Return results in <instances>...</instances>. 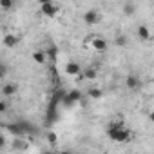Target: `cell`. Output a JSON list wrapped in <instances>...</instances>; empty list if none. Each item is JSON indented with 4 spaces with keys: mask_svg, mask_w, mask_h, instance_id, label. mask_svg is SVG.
Segmentation results:
<instances>
[{
    "mask_svg": "<svg viewBox=\"0 0 154 154\" xmlns=\"http://www.w3.org/2000/svg\"><path fill=\"white\" fill-rule=\"evenodd\" d=\"M107 136L116 143H127L132 140V132L122 122H111L107 125Z\"/></svg>",
    "mask_w": 154,
    "mask_h": 154,
    "instance_id": "1",
    "label": "cell"
},
{
    "mask_svg": "<svg viewBox=\"0 0 154 154\" xmlns=\"http://www.w3.org/2000/svg\"><path fill=\"white\" fill-rule=\"evenodd\" d=\"M87 45H89L93 51H96V53H105V51H107V47H109L107 40H105L102 35H91V36H89Z\"/></svg>",
    "mask_w": 154,
    "mask_h": 154,
    "instance_id": "2",
    "label": "cell"
},
{
    "mask_svg": "<svg viewBox=\"0 0 154 154\" xmlns=\"http://www.w3.org/2000/svg\"><path fill=\"white\" fill-rule=\"evenodd\" d=\"M40 11H42V15H44V17H47V18H54V17H58V15H60V6L51 0V2L42 4V6H40Z\"/></svg>",
    "mask_w": 154,
    "mask_h": 154,
    "instance_id": "3",
    "label": "cell"
},
{
    "mask_svg": "<svg viewBox=\"0 0 154 154\" xmlns=\"http://www.w3.org/2000/svg\"><path fill=\"white\" fill-rule=\"evenodd\" d=\"M84 22H85L87 26L98 24V22H100V13H98L96 9H87V11L84 13Z\"/></svg>",
    "mask_w": 154,
    "mask_h": 154,
    "instance_id": "4",
    "label": "cell"
},
{
    "mask_svg": "<svg viewBox=\"0 0 154 154\" xmlns=\"http://www.w3.org/2000/svg\"><path fill=\"white\" fill-rule=\"evenodd\" d=\"M65 72H67L69 76H80V74L84 72V67H82L78 62H67V65H65Z\"/></svg>",
    "mask_w": 154,
    "mask_h": 154,
    "instance_id": "5",
    "label": "cell"
},
{
    "mask_svg": "<svg viewBox=\"0 0 154 154\" xmlns=\"http://www.w3.org/2000/svg\"><path fill=\"white\" fill-rule=\"evenodd\" d=\"M17 91H18V85H17L15 82H4V85H2V96H4V98L15 96Z\"/></svg>",
    "mask_w": 154,
    "mask_h": 154,
    "instance_id": "6",
    "label": "cell"
},
{
    "mask_svg": "<svg viewBox=\"0 0 154 154\" xmlns=\"http://www.w3.org/2000/svg\"><path fill=\"white\" fill-rule=\"evenodd\" d=\"M4 127L13 134V136H17V138H20V136H24L26 134V131H24V125H22V122H17V123H9V125H6L4 123Z\"/></svg>",
    "mask_w": 154,
    "mask_h": 154,
    "instance_id": "7",
    "label": "cell"
},
{
    "mask_svg": "<svg viewBox=\"0 0 154 154\" xmlns=\"http://www.w3.org/2000/svg\"><path fill=\"white\" fill-rule=\"evenodd\" d=\"M125 87L131 89V91H136V89L141 87V82H140V78H138L136 74H129L127 78H125Z\"/></svg>",
    "mask_w": 154,
    "mask_h": 154,
    "instance_id": "8",
    "label": "cell"
},
{
    "mask_svg": "<svg viewBox=\"0 0 154 154\" xmlns=\"http://www.w3.org/2000/svg\"><path fill=\"white\" fill-rule=\"evenodd\" d=\"M136 36H138L141 42H147V40L152 38V33H150V29H149L145 24H141V26H138V29H136Z\"/></svg>",
    "mask_w": 154,
    "mask_h": 154,
    "instance_id": "9",
    "label": "cell"
},
{
    "mask_svg": "<svg viewBox=\"0 0 154 154\" xmlns=\"http://www.w3.org/2000/svg\"><path fill=\"white\" fill-rule=\"evenodd\" d=\"M47 51L45 49H36L35 53H33V62L35 63H38V65H45L47 63Z\"/></svg>",
    "mask_w": 154,
    "mask_h": 154,
    "instance_id": "10",
    "label": "cell"
},
{
    "mask_svg": "<svg viewBox=\"0 0 154 154\" xmlns=\"http://www.w3.org/2000/svg\"><path fill=\"white\" fill-rule=\"evenodd\" d=\"M65 103H74V102H78V100H82V93L78 91V89H74V91H69L67 94H65Z\"/></svg>",
    "mask_w": 154,
    "mask_h": 154,
    "instance_id": "11",
    "label": "cell"
},
{
    "mask_svg": "<svg viewBox=\"0 0 154 154\" xmlns=\"http://www.w3.org/2000/svg\"><path fill=\"white\" fill-rule=\"evenodd\" d=\"M18 42H20V38H18L17 35H13V33H9V35H6V36H4V45H6V47H9V49H11V47H15Z\"/></svg>",
    "mask_w": 154,
    "mask_h": 154,
    "instance_id": "12",
    "label": "cell"
},
{
    "mask_svg": "<svg viewBox=\"0 0 154 154\" xmlns=\"http://www.w3.org/2000/svg\"><path fill=\"white\" fill-rule=\"evenodd\" d=\"M87 96L93 98V100H100V98L103 96V91H102L100 87H89V89H87Z\"/></svg>",
    "mask_w": 154,
    "mask_h": 154,
    "instance_id": "13",
    "label": "cell"
},
{
    "mask_svg": "<svg viewBox=\"0 0 154 154\" xmlns=\"http://www.w3.org/2000/svg\"><path fill=\"white\" fill-rule=\"evenodd\" d=\"M82 74H84V78H85V80H89V82H91V80H94L96 76H98V72H96V69H94V67H87V69H84V72H82Z\"/></svg>",
    "mask_w": 154,
    "mask_h": 154,
    "instance_id": "14",
    "label": "cell"
},
{
    "mask_svg": "<svg viewBox=\"0 0 154 154\" xmlns=\"http://www.w3.org/2000/svg\"><path fill=\"white\" fill-rule=\"evenodd\" d=\"M134 11H136V6H134L132 2H125V4H123V15H125V17H132Z\"/></svg>",
    "mask_w": 154,
    "mask_h": 154,
    "instance_id": "15",
    "label": "cell"
},
{
    "mask_svg": "<svg viewBox=\"0 0 154 154\" xmlns=\"http://www.w3.org/2000/svg\"><path fill=\"white\" fill-rule=\"evenodd\" d=\"M13 6H15V0H0V9L2 11H9L13 9Z\"/></svg>",
    "mask_w": 154,
    "mask_h": 154,
    "instance_id": "16",
    "label": "cell"
},
{
    "mask_svg": "<svg viewBox=\"0 0 154 154\" xmlns=\"http://www.w3.org/2000/svg\"><path fill=\"white\" fill-rule=\"evenodd\" d=\"M114 44H116L118 47H123V45H127V36H125V35H118V36L114 38Z\"/></svg>",
    "mask_w": 154,
    "mask_h": 154,
    "instance_id": "17",
    "label": "cell"
},
{
    "mask_svg": "<svg viewBox=\"0 0 154 154\" xmlns=\"http://www.w3.org/2000/svg\"><path fill=\"white\" fill-rule=\"evenodd\" d=\"M8 98H2L0 100V112H8Z\"/></svg>",
    "mask_w": 154,
    "mask_h": 154,
    "instance_id": "18",
    "label": "cell"
},
{
    "mask_svg": "<svg viewBox=\"0 0 154 154\" xmlns=\"http://www.w3.org/2000/svg\"><path fill=\"white\" fill-rule=\"evenodd\" d=\"M56 138H58V136H56L54 132H49V134H47V140H49L51 143H54V141H56Z\"/></svg>",
    "mask_w": 154,
    "mask_h": 154,
    "instance_id": "19",
    "label": "cell"
},
{
    "mask_svg": "<svg viewBox=\"0 0 154 154\" xmlns=\"http://www.w3.org/2000/svg\"><path fill=\"white\" fill-rule=\"evenodd\" d=\"M147 118H149V122H150V123L154 125V109H152V111H149V114H147Z\"/></svg>",
    "mask_w": 154,
    "mask_h": 154,
    "instance_id": "20",
    "label": "cell"
},
{
    "mask_svg": "<svg viewBox=\"0 0 154 154\" xmlns=\"http://www.w3.org/2000/svg\"><path fill=\"white\" fill-rule=\"evenodd\" d=\"M36 2H38V4L42 6V4H47V2H51V0H36Z\"/></svg>",
    "mask_w": 154,
    "mask_h": 154,
    "instance_id": "21",
    "label": "cell"
}]
</instances>
